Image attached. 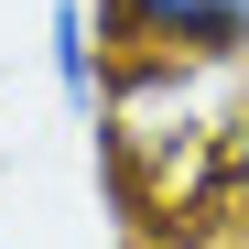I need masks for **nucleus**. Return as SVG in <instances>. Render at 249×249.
Here are the masks:
<instances>
[{"label": "nucleus", "instance_id": "20e7f679", "mask_svg": "<svg viewBox=\"0 0 249 249\" xmlns=\"http://www.w3.org/2000/svg\"><path fill=\"white\" fill-rule=\"evenodd\" d=\"M0 195H11V162H0Z\"/></svg>", "mask_w": 249, "mask_h": 249}, {"label": "nucleus", "instance_id": "f257e3e1", "mask_svg": "<svg viewBox=\"0 0 249 249\" xmlns=\"http://www.w3.org/2000/svg\"><path fill=\"white\" fill-rule=\"evenodd\" d=\"M98 33L119 65H195L249 87V0H98Z\"/></svg>", "mask_w": 249, "mask_h": 249}, {"label": "nucleus", "instance_id": "7ed1b4c3", "mask_svg": "<svg viewBox=\"0 0 249 249\" xmlns=\"http://www.w3.org/2000/svg\"><path fill=\"white\" fill-rule=\"evenodd\" d=\"M228 217H238V238H249V87H238V108H228Z\"/></svg>", "mask_w": 249, "mask_h": 249}, {"label": "nucleus", "instance_id": "f03ea898", "mask_svg": "<svg viewBox=\"0 0 249 249\" xmlns=\"http://www.w3.org/2000/svg\"><path fill=\"white\" fill-rule=\"evenodd\" d=\"M44 76L76 119H108V87H119V54L98 33V0H44Z\"/></svg>", "mask_w": 249, "mask_h": 249}]
</instances>
